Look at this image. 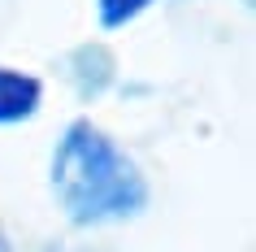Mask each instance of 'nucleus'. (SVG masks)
<instances>
[{
	"label": "nucleus",
	"instance_id": "1",
	"mask_svg": "<svg viewBox=\"0 0 256 252\" xmlns=\"http://www.w3.org/2000/svg\"><path fill=\"white\" fill-rule=\"evenodd\" d=\"M52 187L74 222L126 217V213H139L144 200H148V187H144L139 170L92 122H74L66 131L52 161Z\"/></svg>",
	"mask_w": 256,
	"mask_h": 252
},
{
	"label": "nucleus",
	"instance_id": "2",
	"mask_svg": "<svg viewBox=\"0 0 256 252\" xmlns=\"http://www.w3.org/2000/svg\"><path fill=\"white\" fill-rule=\"evenodd\" d=\"M40 105V79L0 66V122H22Z\"/></svg>",
	"mask_w": 256,
	"mask_h": 252
},
{
	"label": "nucleus",
	"instance_id": "3",
	"mask_svg": "<svg viewBox=\"0 0 256 252\" xmlns=\"http://www.w3.org/2000/svg\"><path fill=\"white\" fill-rule=\"evenodd\" d=\"M152 0H100V22L104 27H122V22H130L135 14H144Z\"/></svg>",
	"mask_w": 256,
	"mask_h": 252
},
{
	"label": "nucleus",
	"instance_id": "4",
	"mask_svg": "<svg viewBox=\"0 0 256 252\" xmlns=\"http://www.w3.org/2000/svg\"><path fill=\"white\" fill-rule=\"evenodd\" d=\"M0 252H9V248H4V239H0Z\"/></svg>",
	"mask_w": 256,
	"mask_h": 252
}]
</instances>
